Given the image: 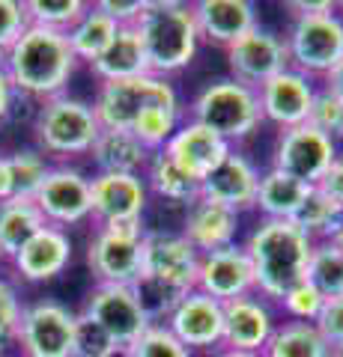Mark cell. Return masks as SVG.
<instances>
[{"label":"cell","instance_id":"cell-1","mask_svg":"<svg viewBox=\"0 0 343 357\" xmlns=\"http://www.w3.org/2000/svg\"><path fill=\"white\" fill-rule=\"evenodd\" d=\"M0 66H3L15 93L36 98L42 105L66 93L75 69H78V60L66 42V33L30 24L6 51Z\"/></svg>","mask_w":343,"mask_h":357},{"label":"cell","instance_id":"cell-2","mask_svg":"<svg viewBox=\"0 0 343 357\" xmlns=\"http://www.w3.org/2000/svg\"><path fill=\"white\" fill-rule=\"evenodd\" d=\"M242 248L251 256L257 295L265 301H281L286 289L305 280L314 241L293 220H260Z\"/></svg>","mask_w":343,"mask_h":357},{"label":"cell","instance_id":"cell-3","mask_svg":"<svg viewBox=\"0 0 343 357\" xmlns=\"http://www.w3.org/2000/svg\"><path fill=\"white\" fill-rule=\"evenodd\" d=\"M135 33L147 54L149 75L168 81L170 75L188 69L200 48L191 3H180V0H147Z\"/></svg>","mask_w":343,"mask_h":357},{"label":"cell","instance_id":"cell-4","mask_svg":"<svg viewBox=\"0 0 343 357\" xmlns=\"http://www.w3.org/2000/svg\"><path fill=\"white\" fill-rule=\"evenodd\" d=\"M98 119L93 114L90 102L72 96H57L42 102L36 116H33V137H36V149L54 158H78V155H90L93 143L98 137Z\"/></svg>","mask_w":343,"mask_h":357},{"label":"cell","instance_id":"cell-5","mask_svg":"<svg viewBox=\"0 0 343 357\" xmlns=\"http://www.w3.org/2000/svg\"><path fill=\"white\" fill-rule=\"evenodd\" d=\"M188 119L212 128L218 137H224L233 146V143L251 137L263 122L257 89L239 84L233 77H221L194 96Z\"/></svg>","mask_w":343,"mask_h":357},{"label":"cell","instance_id":"cell-6","mask_svg":"<svg viewBox=\"0 0 343 357\" xmlns=\"http://www.w3.org/2000/svg\"><path fill=\"white\" fill-rule=\"evenodd\" d=\"M143 236H147L143 220L96 227L87 244V268L96 283L135 286L143 265Z\"/></svg>","mask_w":343,"mask_h":357},{"label":"cell","instance_id":"cell-7","mask_svg":"<svg viewBox=\"0 0 343 357\" xmlns=\"http://www.w3.org/2000/svg\"><path fill=\"white\" fill-rule=\"evenodd\" d=\"M284 45H286V57H290V69L307 77H326L343 60L340 13L293 15Z\"/></svg>","mask_w":343,"mask_h":357},{"label":"cell","instance_id":"cell-8","mask_svg":"<svg viewBox=\"0 0 343 357\" xmlns=\"http://www.w3.org/2000/svg\"><path fill=\"white\" fill-rule=\"evenodd\" d=\"M173 98H180L176 86L168 77L159 75H140V77H129V81H105L96 89L93 114L102 128L131 131L149 105L173 102Z\"/></svg>","mask_w":343,"mask_h":357},{"label":"cell","instance_id":"cell-9","mask_svg":"<svg viewBox=\"0 0 343 357\" xmlns=\"http://www.w3.org/2000/svg\"><path fill=\"white\" fill-rule=\"evenodd\" d=\"M75 325L78 312L63 307L60 301H33L21 310L15 345L21 349V357H72Z\"/></svg>","mask_w":343,"mask_h":357},{"label":"cell","instance_id":"cell-10","mask_svg":"<svg viewBox=\"0 0 343 357\" xmlns=\"http://www.w3.org/2000/svg\"><path fill=\"white\" fill-rule=\"evenodd\" d=\"M197 253L180 232H149L143 236L140 280H149L173 295H188L197 280Z\"/></svg>","mask_w":343,"mask_h":357},{"label":"cell","instance_id":"cell-11","mask_svg":"<svg viewBox=\"0 0 343 357\" xmlns=\"http://www.w3.org/2000/svg\"><path fill=\"white\" fill-rule=\"evenodd\" d=\"M337 155H340L337 143L305 122V126L284 128L278 134L275 152H272V167L298 178V182L316 188L323 182V176L328 173V167L335 164Z\"/></svg>","mask_w":343,"mask_h":357},{"label":"cell","instance_id":"cell-12","mask_svg":"<svg viewBox=\"0 0 343 357\" xmlns=\"http://www.w3.org/2000/svg\"><path fill=\"white\" fill-rule=\"evenodd\" d=\"M81 316L93 319L98 328H105L110 337L119 342V349H123V351L152 325L131 286L96 283L90 292H87Z\"/></svg>","mask_w":343,"mask_h":357},{"label":"cell","instance_id":"cell-13","mask_svg":"<svg viewBox=\"0 0 343 357\" xmlns=\"http://www.w3.org/2000/svg\"><path fill=\"white\" fill-rule=\"evenodd\" d=\"M224 51H227L230 77L251 86V89H260L265 81H272L275 75L290 69L284 36H275L272 30H265L260 24L254 30H248L245 36L236 39Z\"/></svg>","mask_w":343,"mask_h":357},{"label":"cell","instance_id":"cell-14","mask_svg":"<svg viewBox=\"0 0 343 357\" xmlns=\"http://www.w3.org/2000/svg\"><path fill=\"white\" fill-rule=\"evenodd\" d=\"M194 289L209 298H215L218 304L254 295L257 292V283H254V265H251L248 250L236 241L221 250L200 253Z\"/></svg>","mask_w":343,"mask_h":357},{"label":"cell","instance_id":"cell-15","mask_svg":"<svg viewBox=\"0 0 343 357\" xmlns=\"http://www.w3.org/2000/svg\"><path fill=\"white\" fill-rule=\"evenodd\" d=\"M188 351H218L224 340V304L191 289L161 321Z\"/></svg>","mask_w":343,"mask_h":357},{"label":"cell","instance_id":"cell-16","mask_svg":"<svg viewBox=\"0 0 343 357\" xmlns=\"http://www.w3.org/2000/svg\"><path fill=\"white\" fill-rule=\"evenodd\" d=\"M51 227H75L90 218V178L69 164L51 167L45 182L33 197Z\"/></svg>","mask_w":343,"mask_h":357},{"label":"cell","instance_id":"cell-17","mask_svg":"<svg viewBox=\"0 0 343 357\" xmlns=\"http://www.w3.org/2000/svg\"><path fill=\"white\" fill-rule=\"evenodd\" d=\"M149 203V188L143 176L96 173L90 178V218L98 227L126 220H143Z\"/></svg>","mask_w":343,"mask_h":357},{"label":"cell","instance_id":"cell-18","mask_svg":"<svg viewBox=\"0 0 343 357\" xmlns=\"http://www.w3.org/2000/svg\"><path fill=\"white\" fill-rule=\"evenodd\" d=\"M316 86L319 84H314V77H307L295 69H284L281 75H275L272 81H265L257 89L263 122H272L281 131L305 126L316 96Z\"/></svg>","mask_w":343,"mask_h":357},{"label":"cell","instance_id":"cell-19","mask_svg":"<svg viewBox=\"0 0 343 357\" xmlns=\"http://www.w3.org/2000/svg\"><path fill=\"white\" fill-rule=\"evenodd\" d=\"M278 328L275 310L265 298L257 292L227 301L224 304V340L221 349L230 351H251V354H263L265 342H269L272 331Z\"/></svg>","mask_w":343,"mask_h":357},{"label":"cell","instance_id":"cell-20","mask_svg":"<svg viewBox=\"0 0 343 357\" xmlns=\"http://www.w3.org/2000/svg\"><path fill=\"white\" fill-rule=\"evenodd\" d=\"M161 152L168 155V158H173L191 178L203 182V178L233 152V146H230L224 137H218L212 128H206L194 119H185L182 126L176 128L173 137L164 143Z\"/></svg>","mask_w":343,"mask_h":357},{"label":"cell","instance_id":"cell-21","mask_svg":"<svg viewBox=\"0 0 343 357\" xmlns=\"http://www.w3.org/2000/svg\"><path fill=\"white\" fill-rule=\"evenodd\" d=\"M257 188H260V170L254 167L248 155L233 149L200 182V197L242 215V211L254 208V203H257Z\"/></svg>","mask_w":343,"mask_h":357},{"label":"cell","instance_id":"cell-22","mask_svg":"<svg viewBox=\"0 0 343 357\" xmlns=\"http://www.w3.org/2000/svg\"><path fill=\"white\" fill-rule=\"evenodd\" d=\"M72 265V238L60 227L39 229L13 259V268L27 283H51Z\"/></svg>","mask_w":343,"mask_h":357},{"label":"cell","instance_id":"cell-23","mask_svg":"<svg viewBox=\"0 0 343 357\" xmlns=\"http://www.w3.org/2000/svg\"><path fill=\"white\" fill-rule=\"evenodd\" d=\"M200 42L230 48L248 30L257 27V3L251 0H197L191 3Z\"/></svg>","mask_w":343,"mask_h":357},{"label":"cell","instance_id":"cell-24","mask_svg":"<svg viewBox=\"0 0 343 357\" xmlns=\"http://www.w3.org/2000/svg\"><path fill=\"white\" fill-rule=\"evenodd\" d=\"M236 232H239V215L233 208L197 197L185 211L180 236L197 253H209L227 248V244H236Z\"/></svg>","mask_w":343,"mask_h":357},{"label":"cell","instance_id":"cell-25","mask_svg":"<svg viewBox=\"0 0 343 357\" xmlns=\"http://www.w3.org/2000/svg\"><path fill=\"white\" fill-rule=\"evenodd\" d=\"M149 149L131 131L102 128L90 149L96 173H117V176H143L149 161Z\"/></svg>","mask_w":343,"mask_h":357},{"label":"cell","instance_id":"cell-26","mask_svg":"<svg viewBox=\"0 0 343 357\" xmlns=\"http://www.w3.org/2000/svg\"><path fill=\"white\" fill-rule=\"evenodd\" d=\"M90 69L98 77V84H105V81H129V77L149 75L147 54H143V45L138 39L135 27H119L114 42L108 45V51L90 66Z\"/></svg>","mask_w":343,"mask_h":357},{"label":"cell","instance_id":"cell-27","mask_svg":"<svg viewBox=\"0 0 343 357\" xmlns=\"http://www.w3.org/2000/svg\"><path fill=\"white\" fill-rule=\"evenodd\" d=\"M307 194H311V185L269 167L265 173H260V188H257L254 208H260L263 220H293V215L305 203Z\"/></svg>","mask_w":343,"mask_h":357},{"label":"cell","instance_id":"cell-28","mask_svg":"<svg viewBox=\"0 0 343 357\" xmlns=\"http://www.w3.org/2000/svg\"><path fill=\"white\" fill-rule=\"evenodd\" d=\"M45 227L48 220L33 199L13 197L6 203H0V253H3V259L13 262L18 250Z\"/></svg>","mask_w":343,"mask_h":357},{"label":"cell","instance_id":"cell-29","mask_svg":"<svg viewBox=\"0 0 343 357\" xmlns=\"http://www.w3.org/2000/svg\"><path fill=\"white\" fill-rule=\"evenodd\" d=\"M143 182H147L149 194H159L161 199L176 206H191L200 197V182L191 178L173 158H168L161 149L149 155L147 170H143Z\"/></svg>","mask_w":343,"mask_h":357},{"label":"cell","instance_id":"cell-30","mask_svg":"<svg viewBox=\"0 0 343 357\" xmlns=\"http://www.w3.org/2000/svg\"><path fill=\"white\" fill-rule=\"evenodd\" d=\"M117 33H119V27L96 6V0H93V3H87L84 15L69 27V33H66V42H69L75 60L93 66L108 51V45L114 42Z\"/></svg>","mask_w":343,"mask_h":357},{"label":"cell","instance_id":"cell-31","mask_svg":"<svg viewBox=\"0 0 343 357\" xmlns=\"http://www.w3.org/2000/svg\"><path fill=\"white\" fill-rule=\"evenodd\" d=\"M328 351L331 345L323 340L316 325L284 319L272 331V337L263 349V357H328Z\"/></svg>","mask_w":343,"mask_h":357},{"label":"cell","instance_id":"cell-32","mask_svg":"<svg viewBox=\"0 0 343 357\" xmlns=\"http://www.w3.org/2000/svg\"><path fill=\"white\" fill-rule=\"evenodd\" d=\"M340 220H343V208L331 197H326L319 188H311V194L305 197V203L298 206V211L293 215V223L314 244L316 241H328L331 236H335Z\"/></svg>","mask_w":343,"mask_h":357},{"label":"cell","instance_id":"cell-33","mask_svg":"<svg viewBox=\"0 0 343 357\" xmlns=\"http://www.w3.org/2000/svg\"><path fill=\"white\" fill-rule=\"evenodd\" d=\"M305 280L311 283L326 301L343 295V253L331 241H316Z\"/></svg>","mask_w":343,"mask_h":357},{"label":"cell","instance_id":"cell-34","mask_svg":"<svg viewBox=\"0 0 343 357\" xmlns=\"http://www.w3.org/2000/svg\"><path fill=\"white\" fill-rule=\"evenodd\" d=\"M27 21L33 27L69 33V27L84 15V0H24Z\"/></svg>","mask_w":343,"mask_h":357},{"label":"cell","instance_id":"cell-35","mask_svg":"<svg viewBox=\"0 0 343 357\" xmlns=\"http://www.w3.org/2000/svg\"><path fill=\"white\" fill-rule=\"evenodd\" d=\"M9 167H13V182H15V197L33 199L36 191L51 173V161L39 149H18L9 155Z\"/></svg>","mask_w":343,"mask_h":357},{"label":"cell","instance_id":"cell-36","mask_svg":"<svg viewBox=\"0 0 343 357\" xmlns=\"http://www.w3.org/2000/svg\"><path fill=\"white\" fill-rule=\"evenodd\" d=\"M307 126L316 128L319 134H326L335 143L343 140V98L319 84L316 86V96H314V105H311V114H307Z\"/></svg>","mask_w":343,"mask_h":357},{"label":"cell","instance_id":"cell-37","mask_svg":"<svg viewBox=\"0 0 343 357\" xmlns=\"http://www.w3.org/2000/svg\"><path fill=\"white\" fill-rule=\"evenodd\" d=\"M126 357H194V351H188L168 331V325H149L126 349Z\"/></svg>","mask_w":343,"mask_h":357},{"label":"cell","instance_id":"cell-38","mask_svg":"<svg viewBox=\"0 0 343 357\" xmlns=\"http://www.w3.org/2000/svg\"><path fill=\"white\" fill-rule=\"evenodd\" d=\"M123 354L119 342L110 337L105 328H98L93 319L78 312V325H75V354L72 357H117Z\"/></svg>","mask_w":343,"mask_h":357},{"label":"cell","instance_id":"cell-39","mask_svg":"<svg viewBox=\"0 0 343 357\" xmlns=\"http://www.w3.org/2000/svg\"><path fill=\"white\" fill-rule=\"evenodd\" d=\"M278 304H281L284 316L290 319V321H311V325H316V319H319V312H323L326 298L319 295L307 280H302V283H295L293 289H286Z\"/></svg>","mask_w":343,"mask_h":357},{"label":"cell","instance_id":"cell-40","mask_svg":"<svg viewBox=\"0 0 343 357\" xmlns=\"http://www.w3.org/2000/svg\"><path fill=\"white\" fill-rule=\"evenodd\" d=\"M30 27L24 0H0V60L6 57V51L18 42V36Z\"/></svg>","mask_w":343,"mask_h":357},{"label":"cell","instance_id":"cell-41","mask_svg":"<svg viewBox=\"0 0 343 357\" xmlns=\"http://www.w3.org/2000/svg\"><path fill=\"white\" fill-rule=\"evenodd\" d=\"M21 310H24V304H21L15 286L6 280L3 289H0V349H3V345H9V342H15L18 321H21Z\"/></svg>","mask_w":343,"mask_h":357},{"label":"cell","instance_id":"cell-42","mask_svg":"<svg viewBox=\"0 0 343 357\" xmlns=\"http://www.w3.org/2000/svg\"><path fill=\"white\" fill-rule=\"evenodd\" d=\"M316 331L323 333V340L331 349L343 345V295L328 298L323 304V312H319V319H316Z\"/></svg>","mask_w":343,"mask_h":357},{"label":"cell","instance_id":"cell-43","mask_svg":"<svg viewBox=\"0 0 343 357\" xmlns=\"http://www.w3.org/2000/svg\"><path fill=\"white\" fill-rule=\"evenodd\" d=\"M96 6L114 21L117 27H135L147 6V0H96Z\"/></svg>","mask_w":343,"mask_h":357},{"label":"cell","instance_id":"cell-44","mask_svg":"<svg viewBox=\"0 0 343 357\" xmlns=\"http://www.w3.org/2000/svg\"><path fill=\"white\" fill-rule=\"evenodd\" d=\"M316 188H319V191H323L326 197H331V199H335V203L343 208V152L335 158V164L328 167V173L323 176V182H319Z\"/></svg>","mask_w":343,"mask_h":357},{"label":"cell","instance_id":"cell-45","mask_svg":"<svg viewBox=\"0 0 343 357\" xmlns=\"http://www.w3.org/2000/svg\"><path fill=\"white\" fill-rule=\"evenodd\" d=\"M290 15H323V13H337L335 0H290L286 3Z\"/></svg>","mask_w":343,"mask_h":357},{"label":"cell","instance_id":"cell-46","mask_svg":"<svg viewBox=\"0 0 343 357\" xmlns=\"http://www.w3.org/2000/svg\"><path fill=\"white\" fill-rule=\"evenodd\" d=\"M15 197V182H13V167H9V155H0V203Z\"/></svg>","mask_w":343,"mask_h":357},{"label":"cell","instance_id":"cell-47","mask_svg":"<svg viewBox=\"0 0 343 357\" xmlns=\"http://www.w3.org/2000/svg\"><path fill=\"white\" fill-rule=\"evenodd\" d=\"M15 89L13 84H9V77L3 72V66H0V122H3L9 116V110H13V102H15Z\"/></svg>","mask_w":343,"mask_h":357},{"label":"cell","instance_id":"cell-48","mask_svg":"<svg viewBox=\"0 0 343 357\" xmlns=\"http://www.w3.org/2000/svg\"><path fill=\"white\" fill-rule=\"evenodd\" d=\"M323 86H328V89H335V93L343 98V60L331 69L326 77H323Z\"/></svg>","mask_w":343,"mask_h":357},{"label":"cell","instance_id":"cell-49","mask_svg":"<svg viewBox=\"0 0 343 357\" xmlns=\"http://www.w3.org/2000/svg\"><path fill=\"white\" fill-rule=\"evenodd\" d=\"M209 357H263V354H251V351H230V349H218Z\"/></svg>","mask_w":343,"mask_h":357},{"label":"cell","instance_id":"cell-50","mask_svg":"<svg viewBox=\"0 0 343 357\" xmlns=\"http://www.w3.org/2000/svg\"><path fill=\"white\" fill-rule=\"evenodd\" d=\"M328 241H331V244H335V248H337V250L343 253V220H340V227L335 229V236H331Z\"/></svg>","mask_w":343,"mask_h":357},{"label":"cell","instance_id":"cell-51","mask_svg":"<svg viewBox=\"0 0 343 357\" xmlns=\"http://www.w3.org/2000/svg\"><path fill=\"white\" fill-rule=\"evenodd\" d=\"M328 357H343V345H335V349L328 351Z\"/></svg>","mask_w":343,"mask_h":357},{"label":"cell","instance_id":"cell-52","mask_svg":"<svg viewBox=\"0 0 343 357\" xmlns=\"http://www.w3.org/2000/svg\"><path fill=\"white\" fill-rule=\"evenodd\" d=\"M337 13H340V18H343V3H337Z\"/></svg>","mask_w":343,"mask_h":357},{"label":"cell","instance_id":"cell-53","mask_svg":"<svg viewBox=\"0 0 343 357\" xmlns=\"http://www.w3.org/2000/svg\"><path fill=\"white\" fill-rule=\"evenodd\" d=\"M3 283H6V280H3V277H0V289H3Z\"/></svg>","mask_w":343,"mask_h":357},{"label":"cell","instance_id":"cell-54","mask_svg":"<svg viewBox=\"0 0 343 357\" xmlns=\"http://www.w3.org/2000/svg\"><path fill=\"white\" fill-rule=\"evenodd\" d=\"M117 357H126V351H123V354H117Z\"/></svg>","mask_w":343,"mask_h":357},{"label":"cell","instance_id":"cell-55","mask_svg":"<svg viewBox=\"0 0 343 357\" xmlns=\"http://www.w3.org/2000/svg\"><path fill=\"white\" fill-rule=\"evenodd\" d=\"M0 262H3V253H0Z\"/></svg>","mask_w":343,"mask_h":357},{"label":"cell","instance_id":"cell-56","mask_svg":"<svg viewBox=\"0 0 343 357\" xmlns=\"http://www.w3.org/2000/svg\"><path fill=\"white\" fill-rule=\"evenodd\" d=\"M0 357H3V354H0Z\"/></svg>","mask_w":343,"mask_h":357},{"label":"cell","instance_id":"cell-57","mask_svg":"<svg viewBox=\"0 0 343 357\" xmlns=\"http://www.w3.org/2000/svg\"><path fill=\"white\" fill-rule=\"evenodd\" d=\"M18 357H21V354H18Z\"/></svg>","mask_w":343,"mask_h":357}]
</instances>
